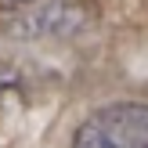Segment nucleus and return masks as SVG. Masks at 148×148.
<instances>
[{"label":"nucleus","instance_id":"nucleus-3","mask_svg":"<svg viewBox=\"0 0 148 148\" xmlns=\"http://www.w3.org/2000/svg\"><path fill=\"white\" fill-rule=\"evenodd\" d=\"M36 0H0V11H18V7H29Z\"/></svg>","mask_w":148,"mask_h":148},{"label":"nucleus","instance_id":"nucleus-1","mask_svg":"<svg viewBox=\"0 0 148 148\" xmlns=\"http://www.w3.org/2000/svg\"><path fill=\"white\" fill-rule=\"evenodd\" d=\"M72 148H148V105L116 101L90 112L72 134Z\"/></svg>","mask_w":148,"mask_h":148},{"label":"nucleus","instance_id":"nucleus-2","mask_svg":"<svg viewBox=\"0 0 148 148\" xmlns=\"http://www.w3.org/2000/svg\"><path fill=\"white\" fill-rule=\"evenodd\" d=\"M18 83V72L11 69V65H0V90H4V87H14Z\"/></svg>","mask_w":148,"mask_h":148}]
</instances>
